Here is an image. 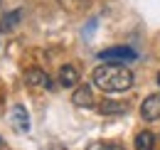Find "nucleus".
Returning a JSON list of instances; mask_svg holds the SVG:
<instances>
[{
	"mask_svg": "<svg viewBox=\"0 0 160 150\" xmlns=\"http://www.w3.org/2000/svg\"><path fill=\"white\" fill-rule=\"evenodd\" d=\"M94 86L106 94H123L133 86V72L121 62H103L94 69Z\"/></svg>",
	"mask_w": 160,
	"mask_h": 150,
	"instance_id": "1",
	"label": "nucleus"
},
{
	"mask_svg": "<svg viewBox=\"0 0 160 150\" xmlns=\"http://www.w3.org/2000/svg\"><path fill=\"white\" fill-rule=\"evenodd\" d=\"M136 49L126 47V44H118V47H108L99 52V59L101 62H121V64H128V62H136Z\"/></svg>",
	"mask_w": 160,
	"mask_h": 150,
	"instance_id": "2",
	"label": "nucleus"
},
{
	"mask_svg": "<svg viewBox=\"0 0 160 150\" xmlns=\"http://www.w3.org/2000/svg\"><path fill=\"white\" fill-rule=\"evenodd\" d=\"M140 116L145 121H160V94H150L140 103Z\"/></svg>",
	"mask_w": 160,
	"mask_h": 150,
	"instance_id": "3",
	"label": "nucleus"
},
{
	"mask_svg": "<svg viewBox=\"0 0 160 150\" xmlns=\"http://www.w3.org/2000/svg\"><path fill=\"white\" fill-rule=\"evenodd\" d=\"M25 81H27L30 86H40V89H47V91L57 89L54 81H52V76L47 74V72H42V69H30V72L25 74Z\"/></svg>",
	"mask_w": 160,
	"mask_h": 150,
	"instance_id": "4",
	"label": "nucleus"
},
{
	"mask_svg": "<svg viewBox=\"0 0 160 150\" xmlns=\"http://www.w3.org/2000/svg\"><path fill=\"white\" fill-rule=\"evenodd\" d=\"M10 123H12V128L18 133H30V116L25 111V106H20V103L12 106V111H10Z\"/></svg>",
	"mask_w": 160,
	"mask_h": 150,
	"instance_id": "5",
	"label": "nucleus"
},
{
	"mask_svg": "<svg viewBox=\"0 0 160 150\" xmlns=\"http://www.w3.org/2000/svg\"><path fill=\"white\" fill-rule=\"evenodd\" d=\"M72 103L79 106V108L94 106V91H91V86H77L74 94H72Z\"/></svg>",
	"mask_w": 160,
	"mask_h": 150,
	"instance_id": "6",
	"label": "nucleus"
},
{
	"mask_svg": "<svg viewBox=\"0 0 160 150\" xmlns=\"http://www.w3.org/2000/svg\"><path fill=\"white\" fill-rule=\"evenodd\" d=\"M59 84L62 86H77L79 84V69L74 64H64L59 69Z\"/></svg>",
	"mask_w": 160,
	"mask_h": 150,
	"instance_id": "7",
	"label": "nucleus"
},
{
	"mask_svg": "<svg viewBox=\"0 0 160 150\" xmlns=\"http://www.w3.org/2000/svg\"><path fill=\"white\" fill-rule=\"evenodd\" d=\"M133 145H136V150H153L155 148V135L150 131H140L133 140Z\"/></svg>",
	"mask_w": 160,
	"mask_h": 150,
	"instance_id": "8",
	"label": "nucleus"
},
{
	"mask_svg": "<svg viewBox=\"0 0 160 150\" xmlns=\"http://www.w3.org/2000/svg\"><path fill=\"white\" fill-rule=\"evenodd\" d=\"M99 111L103 116H118V113H126V103H121V101H103Z\"/></svg>",
	"mask_w": 160,
	"mask_h": 150,
	"instance_id": "9",
	"label": "nucleus"
},
{
	"mask_svg": "<svg viewBox=\"0 0 160 150\" xmlns=\"http://www.w3.org/2000/svg\"><path fill=\"white\" fill-rule=\"evenodd\" d=\"M20 18H22V10H12L10 15H5V18H2L0 30H15V27H18V22H20Z\"/></svg>",
	"mask_w": 160,
	"mask_h": 150,
	"instance_id": "10",
	"label": "nucleus"
},
{
	"mask_svg": "<svg viewBox=\"0 0 160 150\" xmlns=\"http://www.w3.org/2000/svg\"><path fill=\"white\" fill-rule=\"evenodd\" d=\"M86 2H89V0H59L62 8H64V10H72V12L84 10V8H86Z\"/></svg>",
	"mask_w": 160,
	"mask_h": 150,
	"instance_id": "11",
	"label": "nucleus"
},
{
	"mask_svg": "<svg viewBox=\"0 0 160 150\" xmlns=\"http://www.w3.org/2000/svg\"><path fill=\"white\" fill-rule=\"evenodd\" d=\"M89 150H123L121 145H113V143H91Z\"/></svg>",
	"mask_w": 160,
	"mask_h": 150,
	"instance_id": "12",
	"label": "nucleus"
},
{
	"mask_svg": "<svg viewBox=\"0 0 160 150\" xmlns=\"http://www.w3.org/2000/svg\"><path fill=\"white\" fill-rule=\"evenodd\" d=\"M49 150H64L62 145H49Z\"/></svg>",
	"mask_w": 160,
	"mask_h": 150,
	"instance_id": "13",
	"label": "nucleus"
}]
</instances>
